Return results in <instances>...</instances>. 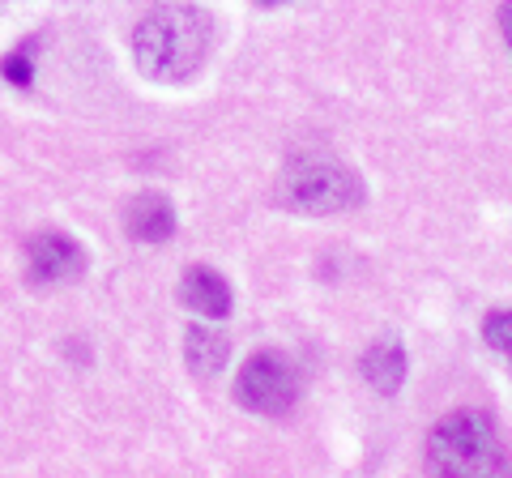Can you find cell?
Here are the masks:
<instances>
[{
    "label": "cell",
    "instance_id": "cell-1",
    "mask_svg": "<svg viewBox=\"0 0 512 478\" xmlns=\"http://www.w3.org/2000/svg\"><path fill=\"white\" fill-rule=\"evenodd\" d=\"M210 52V18L197 5H158L133 30V60L150 82H188Z\"/></svg>",
    "mask_w": 512,
    "mask_h": 478
},
{
    "label": "cell",
    "instance_id": "cell-2",
    "mask_svg": "<svg viewBox=\"0 0 512 478\" xmlns=\"http://www.w3.org/2000/svg\"><path fill=\"white\" fill-rule=\"evenodd\" d=\"M278 201L295 214H342L350 205L363 201V184L355 180V171L346 163H338L333 154H295L291 163L282 167L278 180Z\"/></svg>",
    "mask_w": 512,
    "mask_h": 478
},
{
    "label": "cell",
    "instance_id": "cell-3",
    "mask_svg": "<svg viewBox=\"0 0 512 478\" xmlns=\"http://www.w3.org/2000/svg\"><path fill=\"white\" fill-rule=\"evenodd\" d=\"M427 466L436 474H466V478L495 474L504 466L495 423L478 410H457L440 419L427 440Z\"/></svg>",
    "mask_w": 512,
    "mask_h": 478
},
{
    "label": "cell",
    "instance_id": "cell-4",
    "mask_svg": "<svg viewBox=\"0 0 512 478\" xmlns=\"http://www.w3.org/2000/svg\"><path fill=\"white\" fill-rule=\"evenodd\" d=\"M299 397V372L278 350L252 355L235 376V402L252 414H286Z\"/></svg>",
    "mask_w": 512,
    "mask_h": 478
},
{
    "label": "cell",
    "instance_id": "cell-5",
    "mask_svg": "<svg viewBox=\"0 0 512 478\" xmlns=\"http://www.w3.org/2000/svg\"><path fill=\"white\" fill-rule=\"evenodd\" d=\"M26 265L35 282H69L86 269V252L73 235L64 231H39L26 244Z\"/></svg>",
    "mask_w": 512,
    "mask_h": 478
},
{
    "label": "cell",
    "instance_id": "cell-6",
    "mask_svg": "<svg viewBox=\"0 0 512 478\" xmlns=\"http://www.w3.org/2000/svg\"><path fill=\"white\" fill-rule=\"evenodd\" d=\"M180 304L192 308L197 316L222 321V316L231 312V286L222 282V274H214L210 265H192L180 278Z\"/></svg>",
    "mask_w": 512,
    "mask_h": 478
},
{
    "label": "cell",
    "instance_id": "cell-7",
    "mask_svg": "<svg viewBox=\"0 0 512 478\" xmlns=\"http://www.w3.org/2000/svg\"><path fill=\"white\" fill-rule=\"evenodd\" d=\"M359 372L380 397H393L397 389H402V380H406V350H402V342L397 338H376L372 346L363 350Z\"/></svg>",
    "mask_w": 512,
    "mask_h": 478
},
{
    "label": "cell",
    "instance_id": "cell-8",
    "mask_svg": "<svg viewBox=\"0 0 512 478\" xmlns=\"http://www.w3.org/2000/svg\"><path fill=\"white\" fill-rule=\"evenodd\" d=\"M124 222H128V235H133L137 244H167L175 235V210H171V201L158 197V193L133 197Z\"/></svg>",
    "mask_w": 512,
    "mask_h": 478
},
{
    "label": "cell",
    "instance_id": "cell-9",
    "mask_svg": "<svg viewBox=\"0 0 512 478\" xmlns=\"http://www.w3.org/2000/svg\"><path fill=\"white\" fill-rule=\"evenodd\" d=\"M227 359H231V342L222 338L218 329L210 325H192L184 333V363L197 376H218L222 368H227Z\"/></svg>",
    "mask_w": 512,
    "mask_h": 478
},
{
    "label": "cell",
    "instance_id": "cell-10",
    "mask_svg": "<svg viewBox=\"0 0 512 478\" xmlns=\"http://www.w3.org/2000/svg\"><path fill=\"white\" fill-rule=\"evenodd\" d=\"M483 338L491 350H500V355H512V308H500V312H487L483 321Z\"/></svg>",
    "mask_w": 512,
    "mask_h": 478
},
{
    "label": "cell",
    "instance_id": "cell-11",
    "mask_svg": "<svg viewBox=\"0 0 512 478\" xmlns=\"http://www.w3.org/2000/svg\"><path fill=\"white\" fill-rule=\"evenodd\" d=\"M0 73H5L13 86H30V77H35V65H30V47H22V52H9L5 60H0Z\"/></svg>",
    "mask_w": 512,
    "mask_h": 478
},
{
    "label": "cell",
    "instance_id": "cell-12",
    "mask_svg": "<svg viewBox=\"0 0 512 478\" xmlns=\"http://www.w3.org/2000/svg\"><path fill=\"white\" fill-rule=\"evenodd\" d=\"M500 30H504V39L512 47V0H504V5H500Z\"/></svg>",
    "mask_w": 512,
    "mask_h": 478
},
{
    "label": "cell",
    "instance_id": "cell-13",
    "mask_svg": "<svg viewBox=\"0 0 512 478\" xmlns=\"http://www.w3.org/2000/svg\"><path fill=\"white\" fill-rule=\"evenodd\" d=\"M256 5H282V0H256Z\"/></svg>",
    "mask_w": 512,
    "mask_h": 478
}]
</instances>
